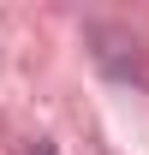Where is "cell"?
Here are the masks:
<instances>
[{
    "label": "cell",
    "mask_w": 149,
    "mask_h": 155,
    "mask_svg": "<svg viewBox=\"0 0 149 155\" xmlns=\"http://www.w3.org/2000/svg\"><path fill=\"white\" fill-rule=\"evenodd\" d=\"M30 155H60V149H54V143H36V149H30Z\"/></svg>",
    "instance_id": "obj_1"
}]
</instances>
